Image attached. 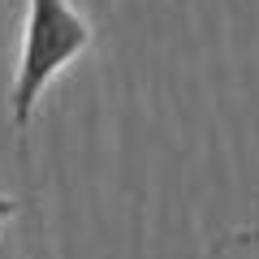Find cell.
<instances>
[{
  "label": "cell",
  "instance_id": "7a4b0ae2",
  "mask_svg": "<svg viewBox=\"0 0 259 259\" xmlns=\"http://www.w3.org/2000/svg\"><path fill=\"white\" fill-rule=\"evenodd\" d=\"M18 212H22V199H13V194H0V225L13 221Z\"/></svg>",
  "mask_w": 259,
  "mask_h": 259
},
{
  "label": "cell",
  "instance_id": "3957f363",
  "mask_svg": "<svg viewBox=\"0 0 259 259\" xmlns=\"http://www.w3.org/2000/svg\"><path fill=\"white\" fill-rule=\"evenodd\" d=\"M250 242H259V229H242V233H233L225 246H250Z\"/></svg>",
  "mask_w": 259,
  "mask_h": 259
},
{
  "label": "cell",
  "instance_id": "6da1fadb",
  "mask_svg": "<svg viewBox=\"0 0 259 259\" xmlns=\"http://www.w3.org/2000/svg\"><path fill=\"white\" fill-rule=\"evenodd\" d=\"M95 30L69 0H30L26 5V30H22V61L13 78V125L26 130L35 117L44 91L56 82L65 65L91 48Z\"/></svg>",
  "mask_w": 259,
  "mask_h": 259
}]
</instances>
